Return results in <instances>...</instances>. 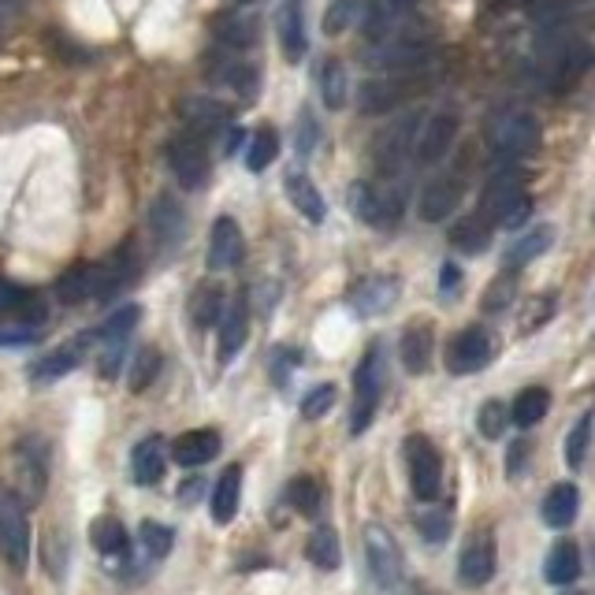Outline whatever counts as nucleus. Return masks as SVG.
I'll return each mask as SVG.
<instances>
[{"instance_id":"55","label":"nucleus","mask_w":595,"mask_h":595,"mask_svg":"<svg viewBox=\"0 0 595 595\" xmlns=\"http://www.w3.org/2000/svg\"><path fill=\"white\" fill-rule=\"evenodd\" d=\"M317 142H320V127L313 123V116H309V112H302V127H298V153H302V157H309V153L317 149Z\"/></svg>"},{"instance_id":"59","label":"nucleus","mask_w":595,"mask_h":595,"mask_svg":"<svg viewBox=\"0 0 595 595\" xmlns=\"http://www.w3.org/2000/svg\"><path fill=\"white\" fill-rule=\"evenodd\" d=\"M201 491H205V480H201V469H198V476H190L183 488H179V499H183V503H194Z\"/></svg>"},{"instance_id":"42","label":"nucleus","mask_w":595,"mask_h":595,"mask_svg":"<svg viewBox=\"0 0 595 595\" xmlns=\"http://www.w3.org/2000/svg\"><path fill=\"white\" fill-rule=\"evenodd\" d=\"M276 157H279V134L272 127H257V134H253L250 146H246V168L250 172H265V168H272Z\"/></svg>"},{"instance_id":"31","label":"nucleus","mask_w":595,"mask_h":595,"mask_svg":"<svg viewBox=\"0 0 595 595\" xmlns=\"http://www.w3.org/2000/svg\"><path fill=\"white\" fill-rule=\"evenodd\" d=\"M224 305H227V294L220 283H201L198 291L190 294V320H194V328L198 331L216 328L220 317H224Z\"/></svg>"},{"instance_id":"56","label":"nucleus","mask_w":595,"mask_h":595,"mask_svg":"<svg viewBox=\"0 0 595 595\" xmlns=\"http://www.w3.org/2000/svg\"><path fill=\"white\" fill-rule=\"evenodd\" d=\"M458 287H462V268L454 265V261H443V268H439V294L443 298L458 294Z\"/></svg>"},{"instance_id":"33","label":"nucleus","mask_w":595,"mask_h":595,"mask_svg":"<svg viewBox=\"0 0 595 595\" xmlns=\"http://www.w3.org/2000/svg\"><path fill=\"white\" fill-rule=\"evenodd\" d=\"M551 242H555V227L551 224H540L536 231H529V235H521L506 250V261L503 265L510 268V272H517V268H525L529 261H536V257H543V253L551 250Z\"/></svg>"},{"instance_id":"27","label":"nucleus","mask_w":595,"mask_h":595,"mask_svg":"<svg viewBox=\"0 0 595 595\" xmlns=\"http://www.w3.org/2000/svg\"><path fill=\"white\" fill-rule=\"evenodd\" d=\"M283 186H287V198H291V205L302 212L309 224H324V216H328V201H324V194H320L317 183H313L309 175L291 172L287 179H283Z\"/></svg>"},{"instance_id":"9","label":"nucleus","mask_w":595,"mask_h":595,"mask_svg":"<svg viewBox=\"0 0 595 595\" xmlns=\"http://www.w3.org/2000/svg\"><path fill=\"white\" fill-rule=\"evenodd\" d=\"M491 357H495V339H491V331L473 324V328H462L454 339H450L443 361H447L450 376H473V372L488 369Z\"/></svg>"},{"instance_id":"40","label":"nucleus","mask_w":595,"mask_h":595,"mask_svg":"<svg viewBox=\"0 0 595 595\" xmlns=\"http://www.w3.org/2000/svg\"><path fill=\"white\" fill-rule=\"evenodd\" d=\"M283 499L291 510H298L302 517H317L320 514V503H324V495H320V484L313 476H294L287 491H283Z\"/></svg>"},{"instance_id":"37","label":"nucleus","mask_w":595,"mask_h":595,"mask_svg":"<svg viewBox=\"0 0 595 595\" xmlns=\"http://www.w3.org/2000/svg\"><path fill=\"white\" fill-rule=\"evenodd\" d=\"M305 555H309V562L317 569H339V562H343V547H339V532L331 529V525H317L313 529V536H309V543H305Z\"/></svg>"},{"instance_id":"32","label":"nucleus","mask_w":595,"mask_h":595,"mask_svg":"<svg viewBox=\"0 0 595 595\" xmlns=\"http://www.w3.org/2000/svg\"><path fill=\"white\" fill-rule=\"evenodd\" d=\"M90 543L97 547V555H105V558L131 555V536L119 525V517H97L90 525Z\"/></svg>"},{"instance_id":"1","label":"nucleus","mask_w":595,"mask_h":595,"mask_svg":"<svg viewBox=\"0 0 595 595\" xmlns=\"http://www.w3.org/2000/svg\"><path fill=\"white\" fill-rule=\"evenodd\" d=\"M134 276H138V257H134L131 246H119L105 261L67 268L64 276L56 279V298L64 305L105 302V298H116L119 291H127Z\"/></svg>"},{"instance_id":"36","label":"nucleus","mask_w":595,"mask_h":595,"mask_svg":"<svg viewBox=\"0 0 595 595\" xmlns=\"http://www.w3.org/2000/svg\"><path fill=\"white\" fill-rule=\"evenodd\" d=\"M376 67H387V71H417V67L428 60V45H417V41H398V45H384L380 53L369 56Z\"/></svg>"},{"instance_id":"4","label":"nucleus","mask_w":595,"mask_h":595,"mask_svg":"<svg viewBox=\"0 0 595 595\" xmlns=\"http://www.w3.org/2000/svg\"><path fill=\"white\" fill-rule=\"evenodd\" d=\"M350 209L361 224L387 231L402 220L406 212V194L398 186H372V183H354L350 186Z\"/></svg>"},{"instance_id":"63","label":"nucleus","mask_w":595,"mask_h":595,"mask_svg":"<svg viewBox=\"0 0 595 595\" xmlns=\"http://www.w3.org/2000/svg\"><path fill=\"white\" fill-rule=\"evenodd\" d=\"M387 4H395V8H410V4H417V0H387Z\"/></svg>"},{"instance_id":"20","label":"nucleus","mask_w":595,"mask_h":595,"mask_svg":"<svg viewBox=\"0 0 595 595\" xmlns=\"http://www.w3.org/2000/svg\"><path fill=\"white\" fill-rule=\"evenodd\" d=\"M521 194H525V175L514 172V168H506V172H499L488 186H484V198H480V212H476V216H484V220L495 227L499 224V216H503Z\"/></svg>"},{"instance_id":"52","label":"nucleus","mask_w":595,"mask_h":595,"mask_svg":"<svg viewBox=\"0 0 595 595\" xmlns=\"http://www.w3.org/2000/svg\"><path fill=\"white\" fill-rule=\"evenodd\" d=\"M551 313H555V298L551 294H543V298H536V302L525 309V320H521V331L529 335L532 328H540V324H547L551 320Z\"/></svg>"},{"instance_id":"5","label":"nucleus","mask_w":595,"mask_h":595,"mask_svg":"<svg viewBox=\"0 0 595 595\" xmlns=\"http://www.w3.org/2000/svg\"><path fill=\"white\" fill-rule=\"evenodd\" d=\"M406 465H410V488L417 503H436L443 495V454L428 436L406 439Z\"/></svg>"},{"instance_id":"15","label":"nucleus","mask_w":595,"mask_h":595,"mask_svg":"<svg viewBox=\"0 0 595 595\" xmlns=\"http://www.w3.org/2000/svg\"><path fill=\"white\" fill-rule=\"evenodd\" d=\"M413 138H417V116H406L402 123H395V127H387L384 134H380V142H376V168L384 175H398L402 172V164H406V157H410L413 149Z\"/></svg>"},{"instance_id":"18","label":"nucleus","mask_w":595,"mask_h":595,"mask_svg":"<svg viewBox=\"0 0 595 595\" xmlns=\"http://www.w3.org/2000/svg\"><path fill=\"white\" fill-rule=\"evenodd\" d=\"M246 257V238H242V227L231 220V216H220L212 224L209 235V268L212 272H227V268H238Z\"/></svg>"},{"instance_id":"23","label":"nucleus","mask_w":595,"mask_h":595,"mask_svg":"<svg viewBox=\"0 0 595 595\" xmlns=\"http://www.w3.org/2000/svg\"><path fill=\"white\" fill-rule=\"evenodd\" d=\"M398 354H402L406 372L424 376L428 365H432V354H436V331H432V324H428V320H417V324H410V328L402 331Z\"/></svg>"},{"instance_id":"38","label":"nucleus","mask_w":595,"mask_h":595,"mask_svg":"<svg viewBox=\"0 0 595 595\" xmlns=\"http://www.w3.org/2000/svg\"><path fill=\"white\" fill-rule=\"evenodd\" d=\"M491 231L495 227L473 212V216H465V220H458V224L450 227V242L462 253H484L491 246Z\"/></svg>"},{"instance_id":"21","label":"nucleus","mask_w":595,"mask_h":595,"mask_svg":"<svg viewBox=\"0 0 595 595\" xmlns=\"http://www.w3.org/2000/svg\"><path fill=\"white\" fill-rule=\"evenodd\" d=\"M454 138H458V116L454 112H436L424 123L421 142H417V160L421 164H439L450 153Z\"/></svg>"},{"instance_id":"13","label":"nucleus","mask_w":595,"mask_h":595,"mask_svg":"<svg viewBox=\"0 0 595 595\" xmlns=\"http://www.w3.org/2000/svg\"><path fill=\"white\" fill-rule=\"evenodd\" d=\"M462 194L465 186L458 175H436L432 183L421 190V201H417V212H421V220H428V224H439V220H447V216H454L458 212V205H462Z\"/></svg>"},{"instance_id":"29","label":"nucleus","mask_w":595,"mask_h":595,"mask_svg":"<svg viewBox=\"0 0 595 595\" xmlns=\"http://www.w3.org/2000/svg\"><path fill=\"white\" fill-rule=\"evenodd\" d=\"M406 101V82L398 79H369L357 93V108L365 116H380V112H391L395 105Z\"/></svg>"},{"instance_id":"48","label":"nucleus","mask_w":595,"mask_h":595,"mask_svg":"<svg viewBox=\"0 0 595 595\" xmlns=\"http://www.w3.org/2000/svg\"><path fill=\"white\" fill-rule=\"evenodd\" d=\"M261 38V19L257 15H246V19H231L224 30V45L227 49H246L253 41Z\"/></svg>"},{"instance_id":"10","label":"nucleus","mask_w":595,"mask_h":595,"mask_svg":"<svg viewBox=\"0 0 595 595\" xmlns=\"http://www.w3.org/2000/svg\"><path fill=\"white\" fill-rule=\"evenodd\" d=\"M495 566H499V547H495V536L488 529L469 536L458 555V577L469 588H484V584L495 577Z\"/></svg>"},{"instance_id":"16","label":"nucleus","mask_w":595,"mask_h":595,"mask_svg":"<svg viewBox=\"0 0 595 595\" xmlns=\"http://www.w3.org/2000/svg\"><path fill=\"white\" fill-rule=\"evenodd\" d=\"M45 317H49V309H45V302H41L38 294L0 279V320L23 324V328H41Z\"/></svg>"},{"instance_id":"26","label":"nucleus","mask_w":595,"mask_h":595,"mask_svg":"<svg viewBox=\"0 0 595 595\" xmlns=\"http://www.w3.org/2000/svg\"><path fill=\"white\" fill-rule=\"evenodd\" d=\"M577 510H581V491H577V484H555V488L543 495V506H540L543 525L555 532L569 529Z\"/></svg>"},{"instance_id":"19","label":"nucleus","mask_w":595,"mask_h":595,"mask_svg":"<svg viewBox=\"0 0 595 595\" xmlns=\"http://www.w3.org/2000/svg\"><path fill=\"white\" fill-rule=\"evenodd\" d=\"M246 335H250V305L238 294L224 305V317H220V350H216V361L220 365H231L238 357V350L246 346Z\"/></svg>"},{"instance_id":"50","label":"nucleus","mask_w":595,"mask_h":595,"mask_svg":"<svg viewBox=\"0 0 595 595\" xmlns=\"http://www.w3.org/2000/svg\"><path fill=\"white\" fill-rule=\"evenodd\" d=\"M514 302V276H499L484 294V309L488 313H503L506 305Z\"/></svg>"},{"instance_id":"25","label":"nucleus","mask_w":595,"mask_h":595,"mask_svg":"<svg viewBox=\"0 0 595 595\" xmlns=\"http://www.w3.org/2000/svg\"><path fill=\"white\" fill-rule=\"evenodd\" d=\"M149 227H153V238H157L160 246H179L186 235V212L183 205L168 194H160L153 201V209H149Z\"/></svg>"},{"instance_id":"58","label":"nucleus","mask_w":595,"mask_h":595,"mask_svg":"<svg viewBox=\"0 0 595 595\" xmlns=\"http://www.w3.org/2000/svg\"><path fill=\"white\" fill-rule=\"evenodd\" d=\"M298 357H302L298 350H279V354H276V369H272V372H276V384H287V380H291V369L298 365Z\"/></svg>"},{"instance_id":"14","label":"nucleus","mask_w":595,"mask_h":595,"mask_svg":"<svg viewBox=\"0 0 595 595\" xmlns=\"http://www.w3.org/2000/svg\"><path fill=\"white\" fill-rule=\"evenodd\" d=\"M398 302V279L395 276H365L350 287V309L357 317H380Z\"/></svg>"},{"instance_id":"35","label":"nucleus","mask_w":595,"mask_h":595,"mask_svg":"<svg viewBox=\"0 0 595 595\" xmlns=\"http://www.w3.org/2000/svg\"><path fill=\"white\" fill-rule=\"evenodd\" d=\"M179 112H183L190 127H201V131H212V127H220V123L231 119V108L224 101H216V97H183Z\"/></svg>"},{"instance_id":"24","label":"nucleus","mask_w":595,"mask_h":595,"mask_svg":"<svg viewBox=\"0 0 595 595\" xmlns=\"http://www.w3.org/2000/svg\"><path fill=\"white\" fill-rule=\"evenodd\" d=\"M238 503H242V465L231 462L224 473H220L216 488H212V499H209L212 521H216V525H231L238 514Z\"/></svg>"},{"instance_id":"22","label":"nucleus","mask_w":595,"mask_h":595,"mask_svg":"<svg viewBox=\"0 0 595 595\" xmlns=\"http://www.w3.org/2000/svg\"><path fill=\"white\" fill-rule=\"evenodd\" d=\"M168 469V443L164 436H146L142 443H134L131 450V480L142 488L160 484V476Z\"/></svg>"},{"instance_id":"64","label":"nucleus","mask_w":595,"mask_h":595,"mask_svg":"<svg viewBox=\"0 0 595 595\" xmlns=\"http://www.w3.org/2000/svg\"><path fill=\"white\" fill-rule=\"evenodd\" d=\"M566 595H584V592H566Z\"/></svg>"},{"instance_id":"11","label":"nucleus","mask_w":595,"mask_h":595,"mask_svg":"<svg viewBox=\"0 0 595 595\" xmlns=\"http://www.w3.org/2000/svg\"><path fill=\"white\" fill-rule=\"evenodd\" d=\"M15 458H19V491L27 503H38L45 495V484H49V450L38 436H27L19 447H15Z\"/></svg>"},{"instance_id":"54","label":"nucleus","mask_w":595,"mask_h":595,"mask_svg":"<svg viewBox=\"0 0 595 595\" xmlns=\"http://www.w3.org/2000/svg\"><path fill=\"white\" fill-rule=\"evenodd\" d=\"M41 328H23V324H8V320H0V346H23V343H34L38 339Z\"/></svg>"},{"instance_id":"61","label":"nucleus","mask_w":595,"mask_h":595,"mask_svg":"<svg viewBox=\"0 0 595 595\" xmlns=\"http://www.w3.org/2000/svg\"><path fill=\"white\" fill-rule=\"evenodd\" d=\"M27 0H0V15H8V12H19Z\"/></svg>"},{"instance_id":"46","label":"nucleus","mask_w":595,"mask_h":595,"mask_svg":"<svg viewBox=\"0 0 595 595\" xmlns=\"http://www.w3.org/2000/svg\"><path fill=\"white\" fill-rule=\"evenodd\" d=\"M357 15H361V0H331L328 12H324V34L328 38L346 34L357 23Z\"/></svg>"},{"instance_id":"44","label":"nucleus","mask_w":595,"mask_h":595,"mask_svg":"<svg viewBox=\"0 0 595 595\" xmlns=\"http://www.w3.org/2000/svg\"><path fill=\"white\" fill-rule=\"evenodd\" d=\"M160 369H164V357H160L157 346H138V354H134V361H131V380H127L134 395L146 391V387L160 376Z\"/></svg>"},{"instance_id":"43","label":"nucleus","mask_w":595,"mask_h":595,"mask_svg":"<svg viewBox=\"0 0 595 595\" xmlns=\"http://www.w3.org/2000/svg\"><path fill=\"white\" fill-rule=\"evenodd\" d=\"M592 428H595V413H584V417H577V424L569 428L566 447H562L569 469H581L584 458H588V447H592Z\"/></svg>"},{"instance_id":"6","label":"nucleus","mask_w":595,"mask_h":595,"mask_svg":"<svg viewBox=\"0 0 595 595\" xmlns=\"http://www.w3.org/2000/svg\"><path fill=\"white\" fill-rule=\"evenodd\" d=\"M365 558H369V569L376 584L387 588V592H398L402 588V577H406V558H402V547H398L395 532L372 521L365 525Z\"/></svg>"},{"instance_id":"62","label":"nucleus","mask_w":595,"mask_h":595,"mask_svg":"<svg viewBox=\"0 0 595 595\" xmlns=\"http://www.w3.org/2000/svg\"><path fill=\"white\" fill-rule=\"evenodd\" d=\"M402 595H436V592H432V588H424L421 581H413L410 588H406V592H402Z\"/></svg>"},{"instance_id":"57","label":"nucleus","mask_w":595,"mask_h":595,"mask_svg":"<svg viewBox=\"0 0 595 595\" xmlns=\"http://www.w3.org/2000/svg\"><path fill=\"white\" fill-rule=\"evenodd\" d=\"M525 454H529V439H514L506 450V476H521L525 469Z\"/></svg>"},{"instance_id":"34","label":"nucleus","mask_w":595,"mask_h":595,"mask_svg":"<svg viewBox=\"0 0 595 595\" xmlns=\"http://www.w3.org/2000/svg\"><path fill=\"white\" fill-rule=\"evenodd\" d=\"M551 410V391L547 387H525V391H517V398L510 402V421L517 428H536V424L547 417Z\"/></svg>"},{"instance_id":"51","label":"nucleus","mask_w":595,"mask_h":595,"mask_svg":"<svg viewBox=\"0 0 595 595\" xmlns=\"http://www.w3.org/2000/svg\"><path fill=\"white\" fill-rule=\"evenodd\" d=\"M417 529L428 543H439L450 536V514L447 510H436V514H421L417 517Z\"/></svg>"},{"instance_id":"60","label":"nucleus","mask_w":595,"mask_h":595,"mask_svg":"<svg viewBox=\"0 0 595 595\" xmlns=\"http://www.w3.org/2000/svg\"><path fill=\"white\" fill-rule=\"evenodd\" d=\"M238 146H242V131H238V127H231V131H227V138H224V153H235Z\"/></svg>"},{"instance_id":"45","label":"nucleus","mask_w":595,"mask_h":595,"mask_svg":"<svg viewBox=\"0 0 595 595\" xmlns=\"http://www.w3.org/2000/svg\"><path fill=\"white\" fill-rule=\"evenodd\" d=\"M138 543H142V551H146L153 562L172 555L175 547V532L168 525H160V521H142L138 525Z\"/></svg>"},{"instance_id":"2","label":"nucleus","mask_w":595,"mask_h":595,"mask_svg":"<svg viewBox=\"0 0 595 595\" xmlns=\"http://www.w3.org/2000/svg\"><path fill=\"white\" fill-rule=\"evenodd\" d=\"M387 387V361H384V346L372 343L365 350V357L357 361L354 369V410H350V436H365L369 424L376 421L380 410V398Z\"/></svg>"},{"instance_id":"12","label":"nucleus","mask_w":595,"mask_h":595,"mask_svg":"<svg viewBox=\"0 0 595 595\" xmlns=\"http://www.w3.org/2000/svg\"><path fill=\"white\" fill-rule=\"evenodd\" d=\"M93 339H97L93 331H82V335H75V339L60 343L56 350H49V354L41 357V361H34V369H30L34 384H56V380H64L67 372L79 369L82 357H86V350H90Z\"/></svg>"},{"instance_id":"41","label":"nucleus","mask_w":595,"mask_h":595,"mask_svg":"<svg viewBox=\"0 0 595 595\" xmlns=\"http://www.w3.org/2000/svg\"><path fill=\"white\" fill-rule=\"evenodd\" d=\"M138 320H142V309H138V305H119L116 313H108V320L93 331V335H97L101 343H127L131 331L138 328Z\"/></svg>"},{"instance_id":"3","label":"nucleus","mask_w":595,"mask_h":595,"mask_svg":"<svg viewBox=\"0 0 595 595\" xmlns=\"http://www.w3.org/2000/svg\"><path fill=\"white\" fill-rule=\"evenodd\" d=\"M543 142V127L540 119L525 112V108H499L495 116L488 119V146L499 153V157L521 160L536 153Z\"/></svg>"},{"instance_id":"8","label":"nucleus","mask_w":595,"mask_h":595,"mask_svg":"<svg viewBox=\"0 0 595 595\" xmlns=\"http://www.w3.org/2000/svg\"><path fill=\"white\" fill-rule=\"evenodd\" d=\"M164 157H168V168H172L175 183L183 186V190H201V186L209 183L212 157L205 138H198V134H175L172 142H168V149H164Z\"/></svg>"},{"instance_id":"47","label":"nucleus","mask_w":595,"mask_h":595,"mask_svg":"<svg viewBox=\"0 0 595 595\" xmlns=\"http://www.w3.org/2000/svg\"><path fill=\"white\" fill-rule=\"evenodd\" d=\"M506 424H510V410H506L499 398H488L480 413H476V428L484 439H503L506 436Z\"/></svg>"},{"instance_id":"39","label":"nucleus","mask_w":595,"mask_h":595,"mask_svg":"<svg viewBox=\"0 0 595 595\" xmlns=\"http://www.w3.org/2000/svg\"><path fill=\"white\" fill-rule=\"evenodd\" d=\"M320 97L331 112L346 108L350 101V79H346V67L343 60H324V71H320Z\"/></svg>"},{"instance_id":"30","label":"nucleus","mask_w":595,"mask_h":595,"mask_svg":"<svg viewBox=\"0 0 595 595\" xmlns=\"http://www.w3.org/2000/svg\"><path fill=\"white\" fill-rule=\"evenodd\" d=\"M543 577H547V584H555V588L577 584V577H581V551H577V543L573 540L555 543L547 562H543Z\"/></svg>"},{"instance_id":"53","label":"nucleus","mask_w":595,"mask_h":595,"mask_svg":"<svg viewBox=\"0 0 595 595\" xmlns=\"http://www.w3.org/2000/svg\"><path fill=\"white\" fill-rule=\"evenodd\" d=\"M529 216H532V198H529V194H521V198H517L514 205H510V209H506L503 216H499V224H495V227H506V231H517V227L525 224Z\"/></svg>"},{"instance_id":"17","label":"nucleus","mask_w":595,"mask_h":595,"mask_svg":"<svg viewBox=\"0 0 595 595\" xmlns=\"http://www.w3.org/2000/svg\"><path fill=\"white\" fill-rule=\"evenodd\" d=\"M224 447V439L216 428H194V432H183V436L172 443V462L186 473H194L201 465H209Z\"/></svg>"},{"instance_id":"28","label":"nucleus","mask_w":595,"mask_h":595,"mask_svg":"<svg viewBox=\"0 0 595 595\" xmlns=\"http://www.w3.org/2000/svg\"><path fill=\"white\" fill-rule=\"evenodd\" d=\"M305 12H302V0H283V12H279V49L283 56L298 64L305 56Z\"/></svg>"},{"instance_id":"7","label":"nucleus","mask_w":595,"mask_h":595,"mask_svg":"<svg viewBox=\"0 0 595 595\" xmlns=\"http://www.w3.org/2000/svg\"><path fill=\"white\" fill-rule=\"evenodd\" d=\"M0 555L12 569H23L30 558V521L27 506L12 488L0 484Z\"/></svg>"},{"instance_id":"49","label":"nucleus","mask_w":595,"mask_h":595,"mask_svg":"<svg viewBox=\"0 0 595 595\" xmlns=\"http://www.w3.org/2000/svg\"><path fill=\"white\" fill-rule=\"evenodd\" d=\"M335 398H339V391H335V384H320V387H313L309 395L302 398V417L305 421H320L324 413L335 406Z\"/></svg>"}]
</instances>
